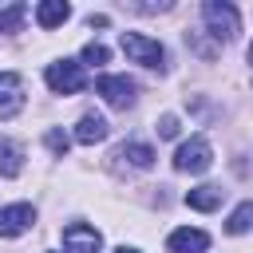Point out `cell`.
<instances>
[{
	"instance_id": "1",
	"label": "cell",
	"mask_w": 253,
	"mask_h": 253,
	"mask_svg": "<svg viewBox=\"0 0 253 253\" xmlns=\"http://www.w3.org/2000/svg\"><path fill=\"white\" fill-rule=\"evenodd\" d=\"M202 16H206L213 40H233V36L241 32V16H237V8L225 4V0H206V4H202Z\"/></svg>"
},
{
	"instance_id": "2",
	"label": "cell",
	"mask_w": 253,
	"mask_h": 253,
	"mask_svg": "<svg viewBox=\"0 0 253 253\" xmlns=\"http://www.w3.org/2000/svg\"><path fill=\"white\" fill-rule=\"evenodd\" d=\"M119 47H123L134 63H142V67H162V63H166L162 43L150 40V36H142V32H123V36H119Z\"/></svg>"
},
{
	"instance_id": "3",
	"label": "cell",
	"mask_w": 253,
	"mask_h": 253,
	"mask_svg": "<svg viewBox=\"0 0 253 253\" xmlns=\"http://www.w3.org/2000/svg\"><path fill=\"white\" fill-rule=\"evenodd\" d=\"M43 79H47V87H51L55 95H75V91H83V87H87L83 63H75V59H59V63H51Z\"/></svg>"
},
{
	"instance_id": "4",
	"label": "cell",
	"mask_w": 253,
	"mask_h": 253,
	"mask_svg": "<svg viewBox=\"0 0 253 253\" xmlns=\"http://www.w3.org/2000/svg\"><path fill=\"white\" fill-rule=\"evenodd\" d=\"M210 162H213V150H210V142L202 134L182 142L178 154H174V170H182V174H202V170H210Z\"/></svg>"
},
{
	"instance_id": "5",
	"label": "cell",
	"mask_w": 253,
	"mask_h": 253,
	"mask_svg": "<svg viewBox=\"0 0 253 253\" xmlns=\"http://www.w3.org/2000/svg\"><path fill=\"white\" fill-rule=\"evenodd\" d=\"M95 91L111 103V107H130L134 103V79H126V75H99L95 79Z\"/></svg>"
},
{
	"instance_id": "6",
	"label": "cell",
	"mask_w": 253,
	"mask_h": 253,
	"mask_svg": "<svg viewBox=\"0 0 253 253\" xmlns=\"http://www.w3.org/2000/svg\"><path fill=\"white\" fill-rule=\"evenodd\" d=\"M99 245H103L99 229H91V225H83V221H71V225L63 229V249H67V253H99Z\"/></svg>"
},
{
	"instance_id": "7",
	"label": "cell",
	"mask_w": 253,
	"mask_h": 253,
	"mask_svg": "<svg viewBox=\"0 0 253 253\" xmlns=\"http://www.w3.org/2000/svg\"><path fill=\"white\" fill-rule=\"evenodd\" d=\"M24 107V79L16 71H0V119L20 115Z\"/></svg>"
},
{
	"instance_id": "8",
	"label": "cell",
	"mask_w": 253,
	"mask_h": 253,
	"mask_svg": "<svg viewBox=\"0 0 253 253\" xmlns=\"http://www.w3.org/2000/svg\"><path fill=\"white\" fill-rule=\"evenodd\" d=\"M32 221H36V210H32L28 202L4 206V210H0V237H20Z\"/></svg>"
},
{
	"instance_id": "9",
	"label": "cell",
	"mask_w": 253,
	"mask_h": 253,
	"mask_svg": "<svg viewBox=\"0 0 253 253\" xmlns=\"http://www.w3.org/2000/svg\"><path fill=\"white\" fill-rule=\"evenodd\" d=\"M166 249L170 253H206L210 249V233L206 229H174L170 237H166Z\"/></svg>"
},
{
	"instance_id": "10",
	"label": "cell",
	"mask_w": 253,
	"mask_h": 253,
	"mask_svg": "<svg viewBox=\"0 0 253 253\" xmlns=\"http://www.w3.org/2000/svg\"><path fill=\"white\" fill-rule=\"evenodd\" d=\"M75 138H79L83 146L103 142V138H107V119H103V115H83L79 126H75Z\"/></svg>"
},
{
	"instance_id": "11",
	"label": "cell",
	"mask_w": 253,
	"mask_h": 253,
	"mask_svg": "<svg viewBox=\"0 0 253 253\" xmlns=\"http://www.w3.org/2000/svg\"><path fill=\"white\" fill-rule=\"evenodd\" d=\"M221 198H225V190H221V186H198V190H190V194H186V206H190V210L210 213V210H217V206H221Z\"/></svg>"
},
{
	"instance_id": "12",
	"label": "cell",
	"mask_w": 253,
	"mask_h": 253,
	"mask_svg": "<svg viewBox=\"0 0 253 253\" xmlns=\"http://www.w3.org/2000/svg\"><path fill=\"white\" fill-rule=\"evenodd\" d=\"M67 16H71V8H67L63 0H43V4L36 8V24H40V28H59Z\"/></svg>"
},
{
	"instance_id": "13",
	"label": "cell",
	"mask_w": 253,
	"mask_h": 253,
	"mask_svg": "<svg viewBox=\"0 0 253 253\" xmlns=\"http://www.w3.org/2000/svg\"><path fill=\"white\" fill-rule=\"evenodd\" d=\"M24 170V150L16 142H0V174L4 178H16Z\"/></svg>"
},
{
	"instance_id": "14",
	"label": "cell",
	"mask_w": 253,
	"mask_h": 253,
	"mask_svg": "<svg viewBox=\"0 0 253 253\" xmlns=\"http://www.w3.org/2000/svg\"><path fill=\"white\" fill-rule=\"evenodd\" d=\"M115 158H126L130 166H138V170H146L150 162H154V150L146 146V142H126V146H119V154Z\"/></svg>"
},
{
	"instance_id": "15",
	"label": "cell",
	"mask_w": 253,
	"mask_h": 253,
	"mask_svg": "<svg viewBox=\"0 0 253 253\" xmlns=\"http://www.w3.org/2000/svg\"><path fill=\"white\" fill-rule=\"evenodd\" d=\"M249 229H253V202H241V206L229 213L225 233H249Z\"/></svg>"
},
{
	"instance_id": "16",
	"label": "cell",
	"mask_w": 253,
	"mask_h": 253,
	"mask_svg": "<svg viewBox=\"0 0 253 253\" xmlns=\"http://www.w3.org/2000/svg\"><path fill=\"white\" fill-rule=\"evenodd\" d=\"M24 16H28V4H8V8H0V32H20L24 28Z\"/></svg>"
},
{
	"instance_id": "17",
	"label": "cell",
	"mask_w": 253,
	"mask_h": 253,
	"mask_svg": "<svg viewBox=\"0 0 253 253\" xmlns=\"http://www.w3.org/2000/svg\"><path fill=\"white\" fill-rule=\"evenodd\" d=\"M107 59H111V55H107V47H103V43H87V47H83V63H91V67H103Z\"/></svg>"
},
{
	"instance_id": "18",
	"label": "cell",
	"mask_w": 253,
	"mask_h": 253,
	"mask_svg": "<svg viewBox=\"0 0 253 253\" xmlns=\"http://www.w3.org/2000/svg\"><path fill=\"white\" fill-rule=\"evenodd\" d=\"M47 146H51V154H59V158H63L71 142H67V134H63V130H47Z\"/></svg>"
},
{
	"instance_id": "19",
	"label": "cell",
	"mask_w": 253,
	"mask_h": 253,
	"mask_svg": "<svg viewBox=\"0 0 253 253\" xmlns=\"http://www.w3.org/2000/svg\"><path fill=\"white\" fill-rule=\"evenodd\" d=\"M158 134H162V138H174V134H178V119H174V115H162V119H158Z\"/></svg>"
},
{
	"instance_id": "20",
	"label": "cell",
	"mask_w": 253,
	"mask_h": 253,
	"mask_svg": "<svg viewBox=\"0 0 253 253\" xmlns=\"http://www.w3.org/2000/svg\"><path fill=\"white\" fill-rule=\"evenodd\" d=\"M115 253H134V249H126V245H123V249H115Z\"/></svg>"
},
{
	"instance_id": "21",
	"label": "cell",
	"mask_w": 253,
	"mask_h": 253,
	"mask_svg": "<svg viewBox=\"0 0 253 253\" xmlns=\"http://www.w3.org/2000/svg\"><path fill=\"white\" fill-rule=\"evenodd\" d=\"M249 59H253V43H249Z\"/></svg>"
}]
</instances>
